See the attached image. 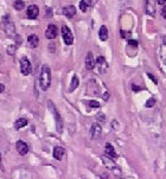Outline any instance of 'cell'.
<instances>
[{"mask_svg":"<svg viewBox=\"0 0 166 179\" xmlns=\"http://www.w3.org/2000/svg\"><path fill=\"white\" fill-rule=\"evenodd\" d=\"M0 27H1V30L6 33L7 37L14 38V36H16V27H14V24H13L11 17H10L9 14H6V16H4V17L1 18Z\"/></svg>","mask_w":166,"mask_h":179,"instance_id":"obj_1","label":"cell"},{"mask_svg":"<svg viewBox=\"0 0 166 179\" xmlns=\"http://www.w3.org/2000/svg\"><path fill=\"white\" fill-rule=\"evenodd\" d=\"M51 84V69L46 64H43L41 76H39V86L43 90H48Z\"/></svg>","mask_w":166,"mask_h":179,"instance_id":"obj_2","label":"cell"},{"mask_svg":"<svg viewBox=\"0 0 166 179\" xmlns=\"http://www.w3.org/2000/svg\"><path fill=\"white\" fill-rule=\"evenodd\" d=\"M48 107H49V109L52 112V115H54V118H55L57 132H58V133H62V131H63V120H62L59 113L57 111V108L55 107L54 102H52V101H49V102H48Z\"/></svg>","mask_w":166,"mask_h":179,"instance_id":"obj_3","label":"cell"},{"mask_svg":"<svg viewBox=\"0 0 166 179\" xmlns=\"http://www.w3.org/2000/svg\"><path fill=\"white\" fill-rule=\"evenodd\" d=\"M20 71L25 76L31 74V63L27 57H22V59H20Z\"/></svg>","mask_w":166,"mask_h":179,"instance_id":"obj_4","label":"cell"},{"mask_svg":"<svg viewBox=\"0 0 166 179\" xmlns=\"http://www.w3.org/2000/svg\"><path fill=\"white\" fill-rule=\"evenodd\" d=\"M62 36H63V40H64V43L66 45H71L74 43V36H72L70 29L68 26L62 27Z\"/></svg>","mask_w":166,"mask_h":179,"instance_id":"obj_5","label":"cell"},{"mask_svg":"<svg viewBox=\"0 0 166 179\" xmlns=\"http://www.w3.org/2000/svg\"><path fill=\"white\" fill-rule=\"evenodd\" d=\"M102 160H103V164H104V166L108 168V170H111V171H114L116 174H119L120 173V168H118V166L115 165V163L111 159V157L107 158V157H102Z\"/></svg>","mask_w":166,"mask_h":179,"instance_id":"obj_6","label":"cell"},{"mask_svg":"<svg viewBox=\"0 0 166 179\" xmlns=\"http://www.w3.org/2000/svg\"><path fill=\"white\" fill-rule=\"evenodd\" d=\"M101 133H102V128L99 123H94L91 126V129H90V135H91V139L94 140H97L101 136Z\"/></svg>","mask_w":166,"mask_h":179,"instance_id":"obj_7","label":"cell"},{"mask_svg":"<svg viewBox=\"0 0 166 179\" xmlns=\"http://www.w3.org/2000/svg\"><path fill=\"white\" fill-rule=\"evenodd\" d=\"M96 65L99 68V71L101 74L106 72L107 69H108V64H107V62H106V59H104V57L103 56L97 57V59H96Z\"/></svg>","mask_w":166,"mask_h":179,"instance_id":"obj_8","label":"cell"},{"mask_svg":"<svg viewBox=\"0 0 166 179\" xmlns=\"http://www.w3.org/2000/svg\"><path fill=\"white\" fill-rule=\"evenodd\" d=\"M16 148H17V151H18V153H19L20 156H25V154H27V152H29V146H27V144L22 141V140L17 141Z\"/></svg>","mask_w":166,"mask_h":179,"instance_id":"obj_9","label":"cell"},{"mask_svg":"<svg viewBox=\"0 0 166 179\" xmlns=\"http://www.w3.org/2000/svg\"><path fill=\"white\" fill-rule=\"evenodd\" d=\"M45 36L48 39H55L56 36H57V27L54 24H50L45 31Z\"/></svg>","mask_w":166,"mask_h":179,"instance_id":"obj_10","label":"cell"},{"mask_svg":"<svg viewBox=\"0 0 166 179\" xmlns=\"http://www.w3.org/2000/svg\"><path fill=\"white\" fill-rule=\"evenodd\" d=\"M38 13H39V9L37 5L29 6V9H27V18L29 19H36L38 17Z\"/></svg>","mask_w":166,"mask_h":179,"instance_id":"obj_11","label":"cell"},{"mask_svg":"<svg viewBox=\"0 0 166 179\" xmlns=\"http://www.w3.org/2000/svg\"><path fill=\"white\" fill-rule=\"evenodd\" d=\"M95 65H96V63H95V59H94L93 54L88 52L87 56H86V67H87L88 70H93L95 68Z\"/></svg>","mask_w":166,"mask_h":179,"instance_id":"obj_12","label":"cell"},{"mask_svg":"<svg viewBox=\"0 0 166 179\" xmlns=\"http://www.w3.org/2000/svg\"><path fill=\"white\" fill-rule=\"evenodd\" d=\"M63 14L68 17V18H72L75 14H76V9H75V6H72V5H69V6H65V7H63Z\"/></svg>","mask_w":166,"mask_h":179,"instance_id":"obj_13","label":"cell"},{"mask_svg":"<svg viewBox=\"0 0 166 179\" xmlns=\"http://www.w3.org/2000/svg\"><path fill=\"white\" fill-rule=\"evenodd\" d=\"M64 153H65V149L63 147H61V146H56L54 148V152H52L54 158L57 159V160H61L63 158V156H64Z\"/></svg>","mask_w":166,"mask_h":179,"instance_id":"obj_14","label":"cell"},{"mask_svg":"<svg viewBox=\"0 0 166 179\" xmlns=\"http://www.w3.org/2000/svg\"><path fill=\"white\" fill-rule=\"evenodd\" d=\"M27 42H29V44L31 45V47H37L38 44H39V38H38V36L37 34H30L29 36V38H27Z\"/></svg>","mask_w":166,"mask_h":179,"instance_id":"obj_15","label":"cell"},{"mask_svg":"<svg viewBox=\"0 0 166 179\" xmlns=\"http://www.w3.org/2000/svg\"><path fill=\"white\" fill-rule=\"evenodd\" d=\"M146 13L150 16H154V4L153 0H146Z\"/></svg>","mask_w":166,"mask_h":179,"instance_id":"obj_16","label":"cell"},{"mask_svg":"<svg viewBox=\"0 0 166 179\" xmlns=\"http://www.w3.org/2000/svg\"><path fill=\"white\" fill-rule=\"evenodd\" d=\"M99 37L101 40H107V38H108V30H107V27H106L104 25H102V26L100 27Z\"/></svg>","mask_w":166,"mask_h":179,"instance_id":"obj_17","label":"cell"},{"mask_svg":"<svg viewBox=\"0 0 166 179\" xmlns=\"http://www.w3.org/2000/svg\"><path fill=\"white\" fill-rule=\"evenodd\" d=\"M106 154H107L108 157H111V158H116L118 157L116 152L114 151V148H113V146H111V144H106Z\"/></svg>","mask_w":166,"mask_h":179,"instance_id":"obj_18","label":"cell"},{"mask_svg":"<svg viewBox=\"0 0 166 179\" xmlns=\"http://www.w3.org/2000/svg\"><path fill=\"white\" fill-rule=\"evenodd\" d=\"M26 125H27V120H26L25 118H20V119H18V120H16V122H14V128H16V129H19V128L25 127Z\"/></svg>","mask_w":166,"mask_h":179,"instance_id":"obj_19","label":"cell"},{"mask_svg":"<svg viewBox=\"0 0 166 179\" xmlns=\"http://www.w3.org/2000/svg\"><path fill=\"white\" fill-rule=\"evenodd\" d=\"M78 84H79L78 77L76 76V75H75V76H72V79H71V84H70V88H69V90H70V91H74V90H75L78 87Z\"/></svg>","mask_w":166,"mask_h":179,"instance_id":"obj_20","label":"cell"},{"mask_svg":"<svg viewBox=\"0 0 166 179\" xmlns=\"http://www.w3.org/2000/svg\"><path fill=\"white\" fill-rule=\"evenodd\" d=\"M13 7H14L16 10L20 11V10H23V9L25 7V2H24L23 0H16V1L13 2Z\"/></svg>","mask_w":166,"mask_h":179,"instance_id":"obj_21","label":"cell"},{"mask_svg":"<svg viewBox=\"0 0 166 179\" xmlns=\"http://www.w3.org/2000/svg\"><path fill=\"white\" fill-rule=\"evenodd\" d=\"M88 6H89V5L87 4V2H86V1H84V0H81V1H79V9H81V11H82V12L87 11Z\"/></svg>","mask_w":166,"mask_h":179,"instance_id":"obj_22","label":"cell"},{"mask_svg":"<svg viewBox=\"0 0 166 179\" xmlns=\"http://www.w3.org/2000/svg\"><path fill=\"white\" fill-rule=\"evenodd\" d=\"M16 45H10L9 47H7V54L9 55H11V56H13L14 54H16Z\"/></svg>","mask_w":166,"mask_h":179,"instance_id":"obj_23","label":"cell"},{"mask_svg":"<svg viewBox=\"0 0 166 179\" xmlns=\"http://www.w3.org/2000/svg\"><path fill=\"white\" fill-rule=\"evenodd\" d=\"M155 103V100L152 97V99H150V100H147V102H146V107H148V108H151V107H153Z\"/></svg>","mask_w":166,"mask_h":179,"instance_id":"obj_24","label":"cell"},{"mask_svg":"<svg viewBox=\"0 0 166 179\" xmlns=\"http://www.w3.org/2000/svg\"><path fill=\"white\" fill-rule=\"evenodd\" d=\"M88 104L90 107H93V108H99L100 107V103L99 102H96V101H89Z\"/></svg>","mask_w":166,"mask_h":179,"instance_id":"obj_25","label":"cell"},{"mask_svg":"<svg viewBox=\"0 0 166 179\" xmlns=\"http://www.w3.org/2000/svg\"><path fill=\"white\" fill-rule=\"evenodd\" d=\"M13 39H16V43H17V44H22V38H20V36H18V34H16Z\"/></svg>","mask_w":166,"mask_h":179,"instance_id":"obj_26","label":"cell"},{"mask_svg":"<svg viewBox=\"0 0 166 179\" xmlns=\"http://www.w3.org/2000/svg\"><path fill=\"white\" fill-rule=\"evenodd\" d=\"M128 44L133 45L134 47H136V46H138V42H136V40H132V39H129V40H128Z\"/></svg>","mask_w":166,"mask_h":179,"instance_id":"obj_27","label":"cell"},{"mask_svg":"<svg viewBox=\"0 0 166 179\" xmlns=\"http://www.w3.org/2000/svg\"><path fill=\"white\" fill-rule=\"evenodd\" d=\"M147 76H148V77H150V79H152V81H153V82H154L155 84H157V83H158V81H157V79H154V77H153V75H152V74H147Z\"/></svg>","mask_w":166,"mask_h":179,"instance_id":"obj_28","label":"cell"},{"mask_svg":"<svg viewBox=\"0 0 166 179\" xmlns=\"http://www.w3.org/2000/svg\"><path fill=\"white\" fill-rule=\"evenodd\" d=\"M161 14H163L164 18H166V6H164V7L161 9Z\"/></svg>","mask_w":166,"mask_h":179,"instance_id":"obj_29","label":"cell"},{"mask_svg":"<svg viewBox=\"0 0 166 179\" xmlns=\"http://www.w3.org/2000/svg\"><path fill=\"white\" fill-rule=\"evenodd\" d=\"M157 2H158L159 5H165L166 0H157Z\"/></svg>","mask_w":166,"mask_h":179,"instance_id":"obj_30","label":"cell"},{"mask_svg":"<svg viewBox=\"0 0 166 179\" xmlns=\"http://www.w3.org/2000/svg\"><path fill=\"white\" fill-rule=\"evenodd\" d=\"M4 90H5V86L2 83H0V93H2Z\"/></svg>","mask_w":166,"mask_h":179,"instance_id":"obj_31","label":"cell"},{"mask_svg":"<svg viewBox=\"0 0 166 179\" xmlns=\"http://www.w3.org/2000/svg\"><path fill=\"white\" fill-rule=\"evenodd\" d=\"M133 90H135V91H136V90H140V88H139V87H136V86H134V84H133Z\"/></svg>","mask_w":166,"mask_h":179,"instance_id":"obj_32","label":"cell"},{"mask_svg":"<svg viewBox=\"0 0 166 179\" xmlns=\"http://www.w3.org/2000/svg\"><path fill=\"white\" fill-rule=\"evenodd\" d=\"M84 1H86V2H87V4H88L89 6H90V5H91V1H90V0H84Z\"/></svg>","mask_w":166,"mask_h":179,"instance_id":"obj_33","label":"cell"},{"mask_svg":"<svg viewBox=\"0 0 166 179\" xmlns=\"http://www.w3.org/2000/svg\"><path fill=\"white\" fill-rule=\"evenodd\" d=\"M0 160H1V154H0Z\"/></svg>","mask_w":166,"mask_h":179,"instance_id":"obj_34","label":"cell"}]
</instances>
